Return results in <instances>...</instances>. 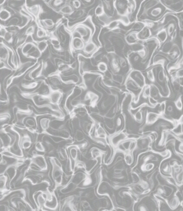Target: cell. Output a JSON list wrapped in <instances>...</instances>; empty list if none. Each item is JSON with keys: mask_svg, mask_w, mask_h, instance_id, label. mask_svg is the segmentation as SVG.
<instances>
[{"mask_svg": "<svg viewBox=\"0 0 183 211\" xmlns=\"http://www.w3.org/2000/svg\"><path fill=\"white\" fill-rule=\"evenodd\" d=\"M36 44L38 46V48L39 49V50L41 53H43L44 51H45V50L48 48V43H47V42L44 40H40L39 41H37L36 42Z\"/></svg>", "mask_w": 183, "mask_h": 211, "instance_id": "obj_19", "label": "cell"}, {"mask_svg": "<svg viewBox=\"0 0 183 211\" xmlns=\"http://www.w3.org/2000/svg\"><path fill=\"white\" fill-rule=\"evenodd\" d=\"M179 155H180V157L183 160V154H179Z\"/></svg>", "mask_w": 183, "mask_h": 211, "instance_id": "obj_36", "label": "cell"}, {"mask_svg": "<svg viewBox=\"0 0 183 211\" xmlns=\"http://www.w3.org/2000/svg\"><path fill=\"white\" fill-rule=\"evenodd\" d=\"M177 137H178V138L180 141H183V133H180V134H177Z\"/></svg>", "mask_w": 183, "mask_h": 211, "instance_id": "obj_33", "label": "cell"}, {"mask_svg": "<svg viewBox=\"0 0 183 211\" xmlns=\"http://www.w3.org/2000/svg\"><path fill=\"white\" fill-rule=\"evenodd\" d=\"M35 150L37 152L46 153V147L42 141H37L35 145Z\"/></svg>", "mask_w": 183, "mask_h": 211, "instance_id": "obj_16", "label": "cell"}, {"mask_svg": "<svg viewBox=\"0 0 183 211\" xmlns=\"http://www.w3.org/2000/svg\"><path fill=\"white\" fill-rule=\"evenodd\" d=\"M146 76H147V79H148V81L150 82L152 84H154L155 83L156 79H155V74L154 73V68L149 69L147 71Z\"/></svg>", "mask_w": 183, "mask_h": 211, "instance_id": "obj_17", "label": "cell"}, {"mask_svg": "<svg viewBox=\"0 0 183 211\" xmlns=\"http://www.w3.org/2000/svg\"><path fill=\"white\" fill-rule=\"evenodd\" d=\"M120 24V22L118 20V19H114L113 21L110 22L107 25V28L109 30H113L115 29L119 28V25Z\"/></svg>", "mask_w": 183, "mask_h": 211, "instance_id": "obj_22", "label": "cell"}, {"mask_svg": "<svg viewBox=\"0 0 183 211\" xmlns=\"http://www.w3.org/2000/svg\"><path fill=\"white\" fill-rule=\"evenodd\" d=\"M9 181V178L8 176L5 175H1L0 176V183H1V195L4 194L8 192L9 190L8 188V184Z\"/></svg>", "mask_w": 183, "mask_h": 211, "instance_id": "obj_9", "label": "cell"}, {"mask_svg": "<svg viewBox=\"0 0 183 211\" xmlns=\"http://www.w3.org/2000/svg\"><path fill=\"white\" fill-rule=\"evenodd\" d=\"M166 30L167 32L168 37H171V35L176 30L175 24H173V23H170L167 25V27L166 28Z\"/></svg>", "mask_w": 183, "mask_h": 211, "instance_id": "obj_24", "label": "cell"}, {"mask_svg": "<svg viewBox=\"0 0 183 211\" xmlns=\"http://www.w3.org/2000/svg\"><path fill=\"white\" fill-rule=\"evenodd\" d=\"M105 13V10L102 4L98 5V6L94 9V14L96 16H98V18L104 15Z\"/></svg>", "mask_w": 183, "mask_h": 211, "instance_id": "obj_23", "label": "cell"}, {"mask_svg": "<svg viewBox=\"0 0 183 211\" xmlns=\"http://www.w3.org/2000/svg\"><path fill=\"white\" fill-rule=\"evenodd\" d=\"M36 35L38 39H41L43 38H44L45 37H47L48 35V34L47 33V31L45 29L40 27L38 28L37 30Z\"/></svg>", "mask_w": 183, "mask_h": 211, "instance_id": "obj_18", "label": "cell"}, {"mask_svg": "<svg viewBox=\"0 0 183 211\" xmlns=\"http://www.w3.org/2000/svg\"><path fill=\"white\" fill-rule=\"evenodd\" d=\"M157 39L160 43H165L168 41V35L166 29L162 28L157 32Z\"/></svg>", "mask_w": 183, "mask_h": 211, "instance_id": "obj_11", "label": "cell"}, {"mask_svg": "<svg viewBox=\"0 0 183 211\" xmlns=\"http://www.w3.org/2000/svg\"><path fill=\"white\" fill-rule=\"evenodd\" d=\"M39 125H40L41 129L43 131V132L41 133L47 131L49 129V127H50V125H50V119L48 118H41L40 120V122H39Z\"/></svg>", "mask_w": 183, "mask_h": 211, "instance_id": "obj_13", "label": "cell"}, {"mask_svg": "<svg viewBox=\"0 0 183 211\" xmlns=\"http://www.w3.org/2000/svg\"><path fill=\"white\" fill-rule=\"evenodd\" d=\"M72 4L75 9H79L81 6V2L80 1H74Z\"/></svg>", "mask_w": 183, "mask_h": 211, "instance_id": "obj_31", "label": "cell"}, {"mask_svg": "<svg viewBox=\"0 0 183 211\" xmlns=\"http://www.w3.org/2000/svg\"><path fill=\"white\" fill-rule=\"evenodd\" d=\"M178 204H180V202L178 201V199L177 198H174L173 200H171V203H170V206L171 208H172L173 209H175L176 208Z\"/></svg>", "mask_w": 183, "mask_h": 211, "instance_id": "obj_29", "label": "cell"}, {"mask_svg": "<svg viewBox=\"0 0 183 211\" xmlns=\"http://www.w3.org/2000/svg\"><path fill=\"white\" fill-rule=\"evenodd\" d=\"M125 161L128 165H131L133 162V156L131 152H126L125 154Z\"/></svg>", "mask_w": 183, "mask_h": 211, "instance_id": "obj_25", "label": "cell"}, {"mask_svg": "<svg viewBox=\"0 0 183 211\" xmlns=\"http://www.w3.org/2000/svg\"><path fill=\"white\" fill-rule=\"evenodd\" d=\"M131 178H132V180H133V181L135 183H140V176L135 172H133L132 174H131Z\"/></svg>", "mask_w": 183, "mask_h": 211, "instance_id": "obj_28", "label": "cell"}, {"mask_svg": "<svg viewBox=\"0 0 183 211\" xmlns=\"http://www.w3.org/2000/svg\"><path fill=\"white\" fill-rule=\"evenodd\" d=\"M98 49L99 48L98 45L90 40L89 41L86 43L83 49V51L84 53V55H86L87 56L91 55L92 57L93 54L95 53L98 50Z\"/></svg>", "mask_w": 183, "mask_h": 211, "instance_id": "obj_5", "label": "cell"}, {"mask_svg": "<svg viewBox=\"0 0 183 211\" xmlns=\"http://www.w3.org/2000/svg\"><path fill=\"white\" fill-rule=\"evenodd\" d=\"M178 122V125H183V114L179 118Z\"/></svg>", "mask_w": 183, "mask_h": 211, "instance_id": "obj_32", "label": "cell"}, {"mask_svg": "<svg viewBox=\"0 0 183 211\" xmlns=\"http://www.w3.org/2000/svg\"><path fill=\"white\" fill-rule=\"evenodd\" d=\"M48 159L52 167L51 177L54 186L53 191H55L56 190H60L63 187L64 171L62 165L58 158L53 156H49Z\"/></svg>", "mask_w": 183, "mask_h": 211, "instance_id": "obj_1", "label": "cell"}, {"mask_svg": "<svg viewBox=\"0 0 183 211\" xmlns=\"http://www.w3.org/2000/svg\"><path fill=\"white\" fill-rule=\"evenodd\" d=\"M86 42L82 38L74 37L71 42V48L73 50H82L84 49Z\"/></svg>", "mask_w": 183, "mask_h": 211, "instance_id": "obj_7", "label": "cell"}, {"mask_svg": "<svg viewBox=\"0 0 183 211\" xmlns=\"http://www.w3.org/2000/svg\"><path fill=\"white\" fill-rule=\"evenodd\" d=\"M78 188H79V187L77 185L70 181H68V182L65 185H63V187L59 190L62 194H65L74 192Z\"/></svg>", "mask_w": 183, "mask_h": 211, "instance_id": "obj_8", "label": "cell"}, {"mask_svg": "<svg viewBox=\"0 0 183 211\" xmlns=\"http://www.w3.org/2000/svg\"><path fill=\"white\" fill-rule=\"evenodd\" d=\"M28 168L34 172H49V166L44 155L38 154L36 151L29 158Z\"/></svg>", "mask_w": 183, "mask_h": 211, "instance_id": "obj_2", "label": "cell"}, {"mask_svg": "<svg viewBox=\"0 0 183 211\" xmlns=\"http://www.w3.org/2000/svg\"><path fill=\"white\" fill-rule=\"evenodd\" d=\"M90 154L92 160H98L99 159L102 160V157L104 155V152L98 148L93 147L90 150Z\"/></svg>", "mask_w": 183, "mask_h": 211, "instance_id": "obj_10", "label": "cell"}, {"mask_svg": "<svg viewBox=\"0 0 183 211\" xmlns=\"http://www.w3.org/2000/svg\"><path fill=\"white\" fill-rule=\"evenodd\" d=\"M28 133H24L23 135H20V146L23 150L27 151L32 148L33 144L35 141L34 137L32 136L31 134Z\"/></svg>", "mask_w": 183, "mask_h": 211, "instance_id": "obj_3", "label": "cell"}, {"mask_svg": "<svg viewBox=\"0 0 183 211\" xmlns=\"http://www.w3.org/2000/svg\"><path fill=\"white\" fill-rule=\"evenodd\" d=\"M12 16L11 13L8 9H1V20L3 21H8L10 20V18Z\"/></svg>", "mask_w": 183, "mask_h": 211, "instance_id": "obj_14", "label": "cell"}, {"mask_svg": "<svg viewBox=\"0 0 183 211\" xmlns=\"http://www.w3.org/2000/svg\"><path fill=\"white\" fill-rule=\"evenodd\" d=\"M13 37H14V34L11 32L8 31L3 39H4L5 42H6L8 43H11L13 42Z\"/></svg>", "mask_w": 183, "mask_h": 211, "instance_id": "obj_26", "label": "cell"}, {"mask_svg": "<svg viewBox=\"0 0 183 211\" xmlns=\"http://www.w3.org/2000/svg\"><path fill=\"white\" fill-rule=\"evenodd\" d=\"M181 206H182V207L183 208V201H182V202H181Z\"/></svg>", "mask_w": 183, "mask_h": 211, "instance_id": "obj_38", "label": "cell"}, {"mask_svg": "<svg viewBox=\"0 0 183 211\" xmlns=\"http://www.w3.org/2000/svg\"><path fill=\"white\" fill-rule=\"evenodd\" d=\"M75 138L77 142L80 143L84 141L85 136L84 134V133L81 130H79V129L77 130V131L75 134Z\"/></svg>", "mask_w": 183, "mask_h": 211, "instance_id": "obj_20", "label": "cell"}, {"mask_svg": "<svg viewBox=\"0 0 183 211\" xmlns=\"http://www.w3.org/2000/svg\"><path fill=\"white\" fill-rule=\"evenodd\" d=\"M97 68L98 70L102 73H105L107 72L108 70V66L107 64L104 62H100L97 64Z\"/></svg>", "mask_w": 183, "mask_h": 211, "instance_id": "obj_21", "label": "cell"}, {"mask_svg": "<svg viewBox=\"0 0 183 211\" xmlns=\"http://www.w3.org/2000/svg\"><path fill=\"white\" fill-rule=\"evenodd\" d=\"M174 105L179 111H183V102L181 95H178V97L174 100Z\"/></svg>", "mask_w": 183, "mask_h": 211, "instance_id": "obj_15", "label": "cell"}, {"mask_svg": "<svg viewBox=\"0 0 183 211\" xmlns=\"http://www.w3.org/2000/svg\"><path fill=\"white\" fill-rule=\"evenodd\" d=\"M139 211H146V209L145 208L142 206V205H141L140 207H139Z\"/></svg>", "mask_w": 183, "mask_h": 211, "instance_id": "obj_34", "label": "cell"}, {"mask_svg": "<svg viewBox=\"0 0 183 211\" xmlns=\"http://www.w3.org/2000/svg\"><path fill=\"white\" fill-rule=\"evenodd\" d=\"M179 150H180L181 152H183V143H180V146H179Z\"/></svg>", "mask_w": 183, "mask_h": 211, "instance_id": "obj_35", "label": "cell"}, {"mask_svg": "<svg viewBox=\"0 0 183 211\" xmlns=\"http://www.w3.org/2000/svg\"><path fill=\"white\" fill-rule=\"evenodd\" d=\"M160 118H162V116L159 113L154 111L147 112L145 116V124L147 125H153Z\"/></svg>", "mask_w": 183, "mask_h": 211, "instance_id": "obj_6", "label": "cell"}, {"mask_svg": "<svg viewBox=\"0 0 183 211\" xmlns=\"http://www.w3.org/2000/svg\"><path fill=\"white\" fill-rule=\"evenodd\" d=\"M115 125L117 127H120L123 125V120L121 116H119L116 118L115 120Z\"/></svg>", "mask_w": 183, "mask_h": 211, "instance_id": "obj_30", "label": "cell"}, {"mask_svg": "<svg viewBox=\"0 0 183 211\" xmlns=\"http://www.w3.org/2000/svg\"><path fill=\"white\" fill-rule=\"evenodd\" d=\"M163 8L161 6H157L150 10V11L149 12V15L154 18H157L162 14H164V13L163 14Z\"/></svg>", "mask_w": 183, "mask_h": 211, "instance_id": "obj_12", "label": "cell"}, {"mask_svg": "<svg viewBox=\"0 0 183 211\" xmlns=\"http://www.w3.org/2000/svg\"><path fill=\"white\" fill-rule=\"evenodd\" d=\"M127 135L123 132H119L113 134L109 138V142L113 147L117 148L123 141L127 139Z\"/></svg>", "mask_w": 183, "mask_h": 211, "instance_id": "obj_4", "label": "cell"}, {"mask_svg": "<svg viewBox=\"0 0 183 211\" xmlns=\"http://www.w3.org/2000/svg\"><path fill=\"white\" fill-rule=\"evenodd\" d=\"M110 211V210H108V209H102L101 211Z\"/></svg>", "mask_w": 183, "mask_h": 211, "instance_id": "obj_37", "label": "cell"}, {"mask_svg": "<svg viewBox=\"0 0 183 211\" xmlns=\"http://www.w3.org/2000/svg\"><path fill=\"white\" fill-rule=\"evenodd\" d=\"M173 78L182 79L183 78V68L175 71V75L173 76Z\"/></svg>", "mask_w": 183, "mask_h": 211, "instance_id": "obj_27", "label": "cell"}]
</instances>
